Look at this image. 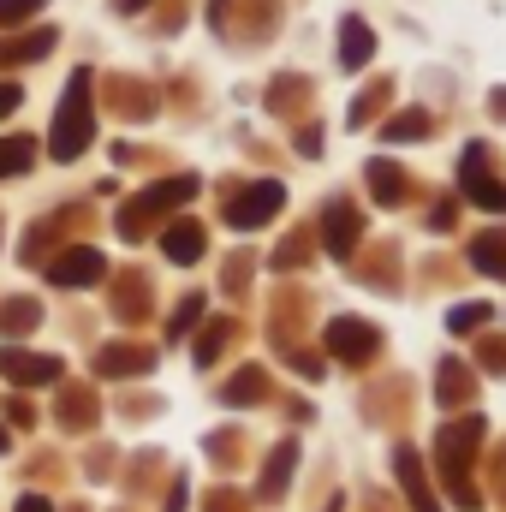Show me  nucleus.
Here are the masks:
<instances>
[{"mask_svg": "<svg viewBox=\"0 0 506 512\" xmlns=\"http://www.w3.org/2000/svg\"><path fill=\"white\" fill-rule=\"evenodd\" d=\"M30 161H36V149H30L24 137H12V143H0V179H6V173H24Z\"/></svg>", "mask_w": 506, "mask_h": 512, "instance_id": "nucleus-21", "label": "nucleus"}, {"mask_svg": "<svg viewBox=\"0 0 506 512\" xmlns=\"http://www.w3.org/2000/svg\"><path fill=\"white\" fill-rule=\"evenodd\" d=\"M0 453H6V429H0Z\"/></svg>", "mask_w": 506, "mask_h": 512, "instance_id": "nucleus-28", "label": "nucleus"}, {"mask_svg": "<svg viewBox=\"0 0 506 512\" xmlns=\"http://www.w3.org/2000/svg\"><path fill=\"white\" fill-rule=\"evenodd\" d=\"M96 370L102 376H143V370H155V352H143V346H102Z\"/></svg>", "mask_w": 506, "mask_h": 512, "instance_id": "nucleus-10", "label": "nucleus"}, {"mask_svg": "<svg viewBox=\"0 0 506 512\" xmlns=\"http://www.w3.org/2000/svg\"><path fill=\"white\" fill-rule=\"evenodd\" d=\"M48 48H54V36L42 30V36H30V42H6V48H0V60H12V66H24V60H42Z\"/></svg>", "mask_w": 506, "mask_h": 512, "instance_id": "nucleus-18", "label": "nucleus"}, {"mask_svg": "<svg viewBox=\"0 0 506 512\" xmlns=\"http://www.w3.org/2000/svg\"><path fill=\"white\" fill-rule=\"evenodd\" d=\"M18 102H24V90H18V84H6V78H0V114H12V108H18Z\"/></svg>", "mask_w": 506, "mask_h": 512, "instance_id": "nucleus-26", "label": "nucleus"}, {"mask_svg": "<svg viewBox=\"0 0 506 512\" xmlns=\"http://www.w3.org/2000/svg\"><path fill=\"white\" fill-rule=\"evenodd\" d=\"M370 54H376L370 24H364V18H346V24H340V66H346V72H358Z\"/></svg>", "mask_w": 506, "mask_h": 512, "instance_id": "nucleus-11", "label": "nucleus"}, {"mask_svg": "<svg viewBox=\"0 0 506 512\" xmlns=\"http://www.w3.org/2000/svg\"><path fill=\"white\" fill-rule=\"evenodd\" d=\"M280 203H286V191H280L274 179H256L245 197H233V227H239V233H251V227H262V221H274V215H280Z\"/></svg>", "mask_w": 506, "mask_h": 512, "instance_id": "nucleus-5", "label": "nucleus"}, {"mask_svg": "<svg viewBox=\"0 0 506 512\" xmlns=\"http://www.w3.org/2000/svg\"><path fill=\"white\" fill-rule=\"evenodd\" d=\"M245 399H262V376H239V382H227V405H245Z\"/></svg>", "mask_w": 506, "mask_h": 512, "instance_id": "nucleus-23", "label": "nucleus"}, {"mask_svg": "<svg viewBox=\"0 0 506 512\" xmlns=\"http://www.w3.org/2000/svg\"><path fill=\"white\" fill-rule=\"evenodd\" d=\"M90 131H96L90 126V72H72V84L54 108V137H48L54 161H78L90 149Z\"/></svg>", "mask_w": 506, "mask_h": 512, "instance_id": "nucleus-1", "label": "nucleus"}, {"mask_svg": "<svg viewBox=\"0 0 506 512\" xmlns=\"http://www.w3.org/2000/svg\"><path fill=\"white\" fill-rule=\"evenodd\" d=\"M42 0H0V24H12V18H30Z\"/></svg>", "mask_w": 506, "mask_h": 512, "instance_id": "nucleus-25", "label": "nucleus"}, {"mask_svg": "<svg viewBox=\"0 0 506 512\" xmlns=\"http://www.w3.org/2000/svg\"><path fill=\"white\" fill-rule=\"evenodd\" d=\"M483 441V417H465V423H447L441 435H435V453H441V471L453 477V495L465 501V507H477V495L465 489V459H471V447Z\"/></svg>", "mask_w": 506, "mask_h": 512, "instance_id": "nucleus-2", "label": "nucleus"}, {"mask_svg": "<svg viewBox=\"0 0 506 512\" xmlns=\"http://www.w3.org/2000/svg\"><path fill=\"white\" fill-rule=\"evenodd\" d=\"M36 316H42V310H36L30 298H12V304H0V334H30Z\"/></svg>", "mask_w": 506, "mask_h": 512, "instance_id": "nucleus-15", "label": "nucleus"}, {"mask_svg": "<svg viewBox=\"0 0 506 512\" xmlns=\"http://www.w3.org/2000/svg\"><path fill=\"white\" fill-rule=\"evenodd\" d=\"M328 352L340 364H370L376 358V328L358 322V316H340V322H328Z\"/></svg>", "mask_w": 506, "mask_h": 512, "instance_id": "nucleus-4", "label": "nucleus"}, {"mask_svg": "<svg viewBox=\"0 0 506 512\" xmlns=\"http://www.w3.org/2000/svg\"><path fill=\"white\" fill-rule=\"evenodd\" d=\"M370 191H376L381 203H399V197H405V179H399V167H387V161H370Z\"/></svg>", "mask_w": 506, "mask_h": 512, "instance_id": "nucleus-16", "label": "nucleus"}, {"mask_svg": "<svg viewBox=\"0 0 506 512\" xmlns=\"http://www.w3.org/2000/svg\"><path fill=\"white\" fill-rule=\"evenodd\" d=\"M126 6H143V0H126Z\"/></svg>", "mask_w": 506, "mask_h": 512, "instance_id": "nucleus-29", "label": "nucleus"}, {"mask_svg": "<svg viewBox=\"0 0 506 512\" xmlns=\"http://www.w3.org/2000/svg\"><path fill=\"white\" fill-rule=\"evenodd\" d=\"M292 465H298V453H292V447H280V453L268 459V477H262V495H280V489H286V471H292Z\"/></svg>", "mask_w": 506, "mask_h": 512, "instance_id": "nucleus-20", "label": "nucleus"}, {"mask_svg": "<svg viewBox=\"0 0 506 512\" xmlns=\"http://www.w3.org/2000/svg\"><path fill=\"white\" fill-rule=\"evenodd\" d=\"M393 471H399V483H405L411 507H417V512H435V501H429V483H423V459H417L411 447H399V453H393Z\"/></svg>", "mask_w": 506, "mask_h": 512, "instance_id": "nucleus-12", "label": "nucleus"}, {"mask_svg": "<svg viewBox=\"0 0 506 512\" xmlns=\"http://www.w3.org/2000/svg\"><path fill=\"white\" fill-rule=\"evenodd\" d=\"M465 387H471L465 364H441V387H435V399H441V405H459V399H465Z\"/></svg>", "mask_w": 506, "mask_h": 512, "instance_id": "nucleus-17", "label": "nucleus"}, {"mask_svg": "<svg viewBox=\"0 0 506 512\" xmlns=\"http://www.w3.org/2000/svg\"><path fill=\"white\" fill-rule=\"evenodd\" d=\"M471 262H477L483 274H495V280H506V233H483V239L471 245Z\"/></svg>", "mask_w": 506, "mask_h": 512, "instance_id": "nucleus-14", "label": "nucleus"}, {"mask_svg": "<svg viewBox=\"0 0 506 512\" xmlns=\"http://www.w3.org/2000/svg\"><path fill=\"white\" fill-rule=\"evenodd\" d=\"M423 126H429V114H399V120H387V126H381V137H387V143H417Z\"/></svg>", "mask_w": 506, "mask_h": 512, "instance_id": "nucleus-19", "label": "nucleus"}, {"mask_svg": "<svg viewBox=\"0 0 506 512\" xmlns=\"http://www.w3.org/2000/svg\"><path fill=\"white\" fill-rule=\"evenodd\" d=\"M483 322H489V304H459V310L447 316V328H453V334H477Z\"/></svg>", "mask_w": 506, "mask_h": 512, "instance_id": "nucleus-22", "label": "nucleus"}, {"mask_svg": "<svg viewBox=\"0 0 506 512\" xmlns=\"http://www.w3.org/2000/svg\"><path fill=\"white\" fill-rule=\"evenodd\" d=\"M48 274H54V286H96V280L108 274V256L90 251V245H78V251L60 256V262H54Z\"/></svg>", "mask_w": 506, "mask_h": 512, "instance_id": "nucleus-7", "label": "nucleus"}, {"mask_svg": "<svg viewBox=\"0 0 506 512\" xmlns=\"http://www.w3.org/2000/svg\"><path fill=\"white\" fill-rule=\"evenodd\" d=\"M203 245H209V239H203V227H197V221H173V227L161 233V251L173 256V262H197Z\"/></svg>", "mask_w": 506, "mask_h": 512, "instance_id": "nucleus-13", "label": "nucleus"}, {"mask_svg": "<svg viewBox=\"0 0 506 512\" xmlns=\"http://www.w3.org/2000/svg\"><path fill=\"white\" fill-rule=\"evenodd\" d=\"M459 191H465L471 203H483V209H506V191L483 179V149H465V179H459Z\"/></svg>", "mask_w": 506, "mask_h": 512, "instance_id": "nucleus-9", "label": "nucleus"}, {"mask_svg": "<svg viewBox=\"0 0 506 512\" xmlns=\"http://www.w3.org/2000/svg\"><path fill=\"white\" fill-rule=\"evenodd\" d=\"M18 512H54V507H48L42 495H24V501H18Z\"/></svg>", "mask_w": 506, "mask_h": 512, "instance_id": "nucleus-27", "label": "nucleus"}, {"mask_svg": "<svg viewBox=\"0 0 506 512\" xmlns=\"http://www.w3.org/2000/svg\"><path fill=\"white\" fill-rule=\"evenodd\" d=\"M322 245L334 256L358 251V209H352V203H328V215H322Z\"/></svg>", "mask_w": 506, "mask_h": 512, "instance_id": "nucleus-8", "label": "nucleus"}, {"mask_svg": "<svg viewBox=\"0 0 506 512\" xmlns=\"http://www.w3.org/2000/svg\"><path fill=\"white\" fill-rule=\"evenodd\" d=\"M191 197H197V179L149 185L143 197H131L126 209H120V233H126V239H143V221H155V215H167V209H179V203H191Z\"/></svg>", "mask_w": 506, "mask_h": 512, "instance_id": "nucleus-3", "label": "nucleus"}, {"mask_svg": "<svg viewBox=\"0 0 506 512\" xmlns=\"http://www.w3.org/2000/svg\"><path fill=\"white\" fill-rule=\"evenodd\" d=\"M0 376L12 387H48L60 382V358H36V352H0Z\"/></svg>", "mask_w": 506, "mask_h": 512, "instance_id": "nucleus-6", "label": "nucleus"}, {"mask_svg": "<svg viewBox=\"0 0 506 512\" xmlns=\"http://www.w3.org/2000/svg\"><path fill=\"white\" fill-rule=\"evenodd\" d=\"M221 340H227V322H209V334L197 340V364H209V358L221 352Z\"/></svg>", "mask_w": 506, "mask_h": 512, "instance_id": "nucleus-24", "label": "nucleus"}]
</instances>
